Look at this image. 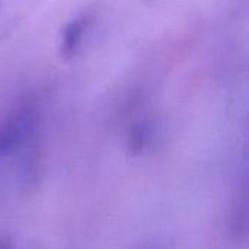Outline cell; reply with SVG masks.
Masks as SVG:
<instances>
[{
	"instance_id": "obj_1",
	"label": "cell",
	"mask_w": 249,
	"mask_h": 249,
	"mask_svg": "<svg viewBox=\"0 0 249 249\" xmlns=\"http://www.w3.org/2000/svg\"><path fill=\"white\" fill-rule=\"evenodd\" d=\"M38 115L35 108L25 105L18 108L0 125V158L20 149L34 136Z\"/></svg>"
},
{
	"instance_id": "obj_2",
	"label": "cell",
	"mask_w": 249,
	"mask_h": 249,
	"mask_svg": "<svg viewBox=\"0 0 249 249\" xmlns=\"http://www.w3.org/2000/svg\"><path fill=\"white\" fill-rule=\"evenodd\" d=\"M85 28H86L85 18L74 19L64 26L63 35H61V47H60L63 57L70 58L79 50L83 34H85Z\"/></svg>"
},
{
	"instance_id": "obj_3",
	"label": "cell",
	"mask_w": 249,
	"mask_h": 249,
	"mask_svg": "<svg viewBox=\"0 0 249 249\" xmlns=\"http://www.w3.org/2000/svg\"><path fill=\"white\" fill-rule=\"evenodd\" d=\"M150 137V128L147 124H136L130 133H128V152L130 155H140L146 146V143L149 142Z\"/></svg>"
}]
</instances>
